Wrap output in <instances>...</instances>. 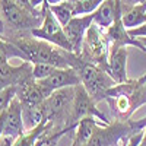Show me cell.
<instances>
[{"mask_svg":"<svg viewBox=\"0 0 146 146\" xmlns=\"http://www.w3.org/2000/svg\"><path fill=\"white\" fill-rule=\"evenodd\" d=\"M2 38V36H0ZM3 40L16 45L19 50L25 54L27 62L35 63H47L53 64L58 69L73 67L78 60V54L66 51L48 41L41 38H36L32 34H18V35H9Z\"/></svg>","mask_w":146,"mask_h":146,"instance_id":"cell-1","label":"cell"},{"mask_svg":"<svg viewBox=\"0 0 146 146\" xmlns=\"http://www.w3.org/2000/svg\"><path fill=\"white\" fill-rule=\"evenodd\" d=\"M47 3L40 9H29L15 0H0V19L5 25L2 38L18 34H32L44 22Z\"/></svg>","mask_w":146,"mask_h":146,"instance_id":"cell-2","label":"cell"},{"mask_svg":"<svg viewBox=\"0 0 146 146\" xmlns=\"http://www.w3.org/2000/svg\"><path fill=\"white\" fill-rule=\"evenodd\" d=\"M73 69H76L79 72L83 88L88 91V94L92 96V100L95 102L102 101L105 96V92L110 88H113L114 85H117L114 82V79L102 67L86 62L80 56L78 57Z\"/></svg>","mask_w":146,"mask_h":146,"instance_id":"cell-3","label":"cell"},{"mask_svg":"<svg viewBox=\"0 0 146 146\" xmlns=\"http://www.w3.org/2000/svg\"><path fill=\"white\" fill-rule=\"evenodd\" d=\"M110 48H111V44L107 38L105 29L100 28L96 23H92L85 35L80 57L89 63L102 67L107 72Z\"/></svg>","mask_w":146,"mask_h":146,"instance_id":"cell-4","label":"cell"},{"mask_svg":"<svg viewBox=\"0 0 146 146\" xmlns=\"http://www.w3.org/2000/svg\"><path fill=\"white\" fill-rule=\"evenodd\" d=\"M137 131H135V129L131 127L130 120H115L111 124L96 126L94 135L85 146H115L117 143H121L123 140L129 139Z\"/></svg>","mask_w":146,"mask_h":146,"instance_id":"cell-5","label":"cell"},{"mask_svg":"<svg viewBox=\"0 0 146 146\" xmlns=\"http://www.w3.org/2000/svg\"><path fill=\"white\" fill-rule=\"evenodd\" d=\"M85 117H94L102 121L104 124H111V120H108V117L96 108V102L80 83L75 86V96H73L72 105V124L78 126V123Z\"/></svg>","mask_w":146,"mask_h":146,"instance_id":"cell-6","label":"cell"},{"mask_svg":"<svg viewBox=\"0 0 146 146\" xmlns=\"http://www.w3.org/2000/svg\"><path fill=\"white\" fill-rule=\"evenodd\" d=\"M32 35L36 36V38H41L44 41H48L60 48H63L66 51L73 53L72 44L67 38V35L64 32V27L60 23L56 16L53 15V12L50 10V7H45V16H44V22L40 28H36L32 31Z\"/></svg>","mask_w":146,"mask_h":146,"instance_id":"cell-7","label":"cell"},{"mask_svg":"<svg viewBox=\"0 0 146 146\" xmlns=\"http://www.w3.org/2000/svg\"><path fill=\"white\" fill-rule=\"evenodd\" d=\"M51 94L34 78L23 80L16 86V98L21 101L22 108H32L35 105H40Z\"/></svg>","mask_w":146,"mask_h":146,"instance_id":"cell-8","label":"cell"},{"mask_svg":"<svg viewBox=\"0 0 146 146\" xmlns=\"http://www.w3.org/2000/svg\"><path fill=\"white\" fill-rule=\"evenodd\" d=\"M105 34H107V38L111 45H123V47L131 45V47L139 48L140 51H146V47L137 38L130 36L127 28L124 27V23H123V5H120V7L117 9L115 19L113 22V25L105 31Z\"/></svg>","mask_w":146,"mask_h":146,"instance_id":"cell-9","label":"cell"},{"mask_svg":"<svg viewBox=\"0 0 146 146\" xmlns=\"http://www.w3.org/2000/svg\"><path fill=\"white\" fill-rule=\"evenodd\" d=\"M92 23H94V13H88V15H82V16H73L64 27V32L72 44L75 54L80 56L85 35H86V31L89 29Z\"/></svg>","mask_w":146,"mask_h":146,"instance_id":"cell-10","label":"cell"},{"mask_svg":"<svg viewBox=\"0 0 146 146\" xmlns=\"http://www.w3.org/2000/svg\"><path fill=\"white\" fill-rule=\"evenodd\" d=\"M42 86L53 94L57 89H63V88H69V86H76V85L82 83L80 75L76 69L73 67H66V69H56L48 78L38 80Z\"/></svg>","mask_w":146,"mask_h":146,"instance_id":"cell-11","label":"cell"},{"mask_svg":"<svg viewBox=\"0 0 146 146\" xmlns=\"http://www.w3.org/2000/svg\"><path fill=\"white\" fill-rule=\"evenodd\" d=\"M127 56L129 50L123 45H111L107 63V73L114 79L115 83H123L127 78Z\"/></svg>","mask_w":146,"mask_h":146,"instance_id":"cell-12","label":"cell"},{"mask_svg":"<svg viewBox=\"0 0 146 146\" xmlns=\"http://www.w3.org/2000/svg\"><path fill=\"white\" fill-rule=\"evenodd\" d=\"M32 66L31 62H23L21 66L0 64V91L9 86H18L23 80L32 78Z\"/></svg>","mask_w":146,"mask_h":146,"instance_id":"cell-13","label":"cell"},{"mask_svg":"<svg viewBox=\"0 0 146 146\" xmlns=\"http://www.w3.org/2000/svg\"><path fill=\"white\" fill-rule=\"evenodd\" d=\"M25 133V126H23V110L21 101L16 98L12 100L7 108L5 110V130L3 136H9L18 139Z\"/></svg>","mask_w":146,"mask_h":146,"instance_id":"cell-14","label":"cell"},{"mask_svg":"<svg viewBox=\"0 0 146 146\" xmlns=\"http://www.w3.org/2000/svg\"><path fill=\"white\" fill-rule=\"evenodd\" d=\"M121 5V0H105V2L94 12V23L100 28L108 29L113 25V22L117 15V9Z\"/></svg>","mask_w":146,"mask_h":146,"instance_id":"cell-15","label":"cell"},{"mask_svg":"<svg viewBox=\"0 0 146 146\" xmlns=\"http://www.w3.org/2000/svg\"><path fill=\"white\" fill-rule=\"evenodd\" d=\"M107 126L102 121L96 120L94 117H85L82 118L76 129H75V136H73V142L76 143V146H85L88 143V140L91 139V136L94 135V130L96 126Z\"/></svg>","mask_w":146,"mask_h":146,"instance_id":"cell-16","label":"cell"},{"mask_svg":"<svg viewBox=\"0 0 146 146\" xmlns=\"http://www.w3.org/2000/svg\"><path fill=\"white\" fill-rule=\"evenodd\" d=\"M123 23L127 29L146 23V0L142 3L123 7Z\"/></svg>","mask_w":146,"mask_h":146,"instance_id":"cell-17","label":"cell"},{"mask_svg":"<svg viewBox=\"0 0 146 146\" xmlns=\"http://www.w3.org/2000/svg\"><path fill=\"white\" fill-rule=\"evenodd\" d=\"M47 121L48 120H44L42 123H40L38 126L34 127L32 130L25 131L22 136H19L18 139H15V142H13V145H12V146H36L38 139L42 136V133L45 131Z\"/></svg>","mask_w":146,"mask_h":146,"instance_id":"cell-18","label":"cell"},{"mask_svg":"<svg viewBox=\"0 0 146 146\" xmlns=\"http://www.w3.org/2000/svg\"><path fill=\"white\" fill-rule=\"evenodd\" d=\"M48 7H50V10L53 12L56 19L63 27H66L69 21L75 16V2H63V3H57V5H48Z\"/></svg>","mask_w":146,"mask_h":146,"instance_id":"cell-19","label":"cell"},{"mask_svg":"<svg viewBox=\"0 0 146 146\" xmlns=\"http://www.w3.org/2000/svg\"><path fill=\"white\" fill-rule=\"evenodd\" d=\"M105 0H76L75 2V16L94 13Z\"/></svg>","mask_w":146,"mask_h":146,"instance_id":"cell-20","label":"cell"},{"mask_svg":"<svg viewBox=\"0 0 146 146\" xmlns=\"http://www.w3.org/2000/svg\"><path fill=\"white\" fill-rule=\"evenodd\" d=\"M57 67L53 64H47V63H35L32 66V78L35 80H42L48 78Z\"/></svg>","mask_w":146,"mask_h":146,"instance_id":"cell-21","label":"cell"},{"mask_svg":"<svg viewBox=\"0 0 146 146\" xmlns=\"http://www.w3.org/2000/svg\"><path fill=\"white\" fill-rule=\"evenodd\" d=\"M15 96H16V86H9L3 91H0V114L7 108V105Z\"/></svg>","mask_w":146,"mask_h":146,"instance_id":"cell-22","label":"cell"},{"mask_svg":"<svg viewBox=\"0 0 146 146\" xmlns=\"http://www.w3.org/2000/svg\"><path fill=\"white\" fill-rule=\"evenodd\" d=\"M129 31V35L133 36V38H143L146 36V23L140 27H136V28H131V29H127Z\"/></svg>","mask_w":146,"mask_h":146,"instance_id":"cell-23","label":"cell"},{"mask_svg":"<svg viewBox=\"0 0 146 146\" xmlns=\"http://www.w3.org/2000/svg\"><path fill=\"white\" fill-rule=\"evenodd\" d=\"M130 123H131V127L135 129V131H142L146 126V117L139 118V120H130Z\"/></svg>","mask_w":146,"mask_h":146,"instance_id":"cell-24","label":"cell"},{"mask_svg":"<svg viewBox=\"0 0 146 146\" xmlns=\"http://www.w3.org/2000/svg\"><path fill=\"white\" fill-rule=\"evenodd\" d=\"M15 142L13 137H9V136H3L2 139H0V146H12Z\"/></svg>","mask_w":146,"mask_h":146,"instance_id":"cell-25","label":"cell"},{"mask_svg":"<svg viewBox=\"0 0 146 146\" xmlns=\"http://www.w3.org/2000/svg\"><path fill=\"white\" fill-rule=\"evenodd\" d=\"M145 0H121V5L123 6H133V5H137V3H142Z\"/></svg>","mask_w":146,"mask_h":146,"instance_id":"cell-26","label":"cell"},{"mask_svg":"<svg viewBox=\"0 0 146 146\" xmlns=\"http://www.w3.org/2000/svg\"><path fill=\"white\" fill-rule=\"evenodd\" d=\"M3 130H5V111L0 114V139L3 137Z\"/></svg>","mask_w":146,"mask_h":146,"instance_id":"cell-27","label":"cell"},{"mask_svg":"<svg viewBox=\"0 0 146 146\" xmlns=\"http://www.w3.org/2000/svg\"><path fill=\"white\" fill-rule=\"evenodd\" d=\"M63 2H76V0H45L47 5H57V3H63Z\"/></svg>","mask_w":146,"mask_h":146,"instance_id":"cell-28","label":"cell"},{"mask_svg":"<svg viewBox=\"0 0 146 146\" xmlns=\"http://www.w3.org/2000/svg\"><path fill=\"white\" fill-rule=\"evenodd\" d=\"M15 2H18V3H21V5H23V6H27V7H29V9H35V7H32V5H31L29 0H15Z\"/></svg>","mask_w":146,"mask_h":146,"instance_id":"cell-29","label":"cell"},{"mask_svg":"<svg viewBox=\"0 0 146 146\" xmlns=\"http://www.w3.org/2000/svg\"><path fill=\"white\" fill-rule=\"evenodd\" d=\"M137 146H146V126H145V129H143V135H142V140H140V143H139Z\"/></svg>","mask_w":146,"mask_h":146,"instance_id":"cell-30","label":"cell"},{"mask_svg":"<svg viewBox=\"0 0 146 146\" xmlns=\"http://www.w3.org/2000/svg\"><path fill=\"white\" fill-rule=\"evenodd\" d=\"M3 32H5V25H3V22H2V19H0V36L3 35Z\"/></svg>","mask_w":146,"mask_h":146,"instance_id":"cell-31","label":"cell"},{"mask_svg":"<svg viewBox=\"0 0 146 146\" xmlns=\"http://www.w3.org/2000/svg\"><path fill=\"white\" fill-rule=\"evenodd\" d=\"M139 41H140V42H142V44L146 47V36H143V38H139Z\"/></svg>","mask_w":146,"mask_h":146,"instance_id":"cell-32","label":"cell"},{"mask_svg":"<svg viewBox=\"0 0 146 146\" xmlns=\"http://www.w3.org/2000/svg\"><path fill=\"white\" fill-rule=\"evenodd\" d=\"M70 146H76V143H75V142H73V143H72V145H70Z\"/></svg>","mask_w":146,"mask_h":146,"instance_id":"cell-33","label":"cell"}]
</instances>
